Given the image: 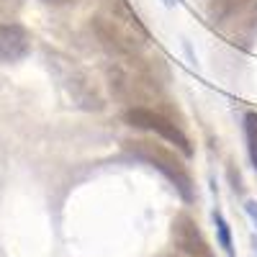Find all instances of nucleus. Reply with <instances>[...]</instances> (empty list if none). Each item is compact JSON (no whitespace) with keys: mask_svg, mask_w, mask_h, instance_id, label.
Masks as SVG:
<instances>
[{"mask_svg":"<svg viewBox=\"0 0 257 257\" xmlns=\"http://www.w3.org/2000/svg\"><path fill=\"white\" fill-rule=\"evenodd\" d=\"M173 242L185 257H216L206 234L190 213H178L173 219Z\"/></svg>","mask_w":257,"mask_h":257,"instance_id":"423d86ee","label":"nucleus"},{"mask_svg":"<svg viewBox=\"0 0 257 257\" xmlns=\"http://www.w3.org/2000/svg\"><path fill=\"white\" fill-rule=\"evenodd\" d=\"M175 3H180V0H175Z\"/></svg>","mask_w":257,"mask_h":257,"instance_id":"f8f14e48","label":"nucleus"},{"mask_svg":"<svg viewBox=\"0 0 257 257\" xmlns=\"http://www.w3.org/2000/svg\"><path fill=\"white\" fill-rule=\"evenodd\" d=\"M247 213H249V219H252V224H254V229H257V201H247Z\"/></svg>","mask_w":257,"mask_h":257,"instance_id":"9d476101","label":"nucleus"},{"mask_svg":"<svg viewBox=\"0 0 257 257\" xmlns=\"http://www.w3.org/2000/svg\"><path fill=\"white\" fill-rule=\"evenodd\" d=\"M244 142H247V155L252 167L257 170V111L244 113Z\"/></svg>","mask_w":257,"mask_h":257,"instance_id":"6e6552de","label":"nucleus"},{"mask_svg":"<svg viewBox=\"0 0 257 257\" xmlns=\"http://www.w3.org/2000/svg\"><path fill=\"white\" fill-rule=\"evenodd\" d=\"M123 121L139 128V132H149V134H157L160 139H165L167 144H175V149L183 157H193V144L188 139V134L183 128L170 118L167 113H162L160 108H147V105H134V108H126Z\"/></svg>","mask_w":257,"mask_h":257,"instance_id":"20e7f679","label":"nucleus"},{"mask_svg":"<svg viewBox=\"0 0 257 257\" xmlns=\"http://www.w3.org/2000/svg\"><path fill=\"white\" fill-rule=\"evenodd\" d=\"M47 3H57V6H64V3H72V0H47Z\"/></svg>","mask_w":257,"mask_h":257,"instance_id":"9b49d317","label":"nucleus"},{"mask_svg":"<svg viewBox=\"0 0 257 257\" xmlns=\"http://www.w3.org/2000/svg\"><path fill=\"white\" fill-rule=\"evenodd\" d=\"M123 152L132 155L134 160L155 167L157 173H162L170 183L175 185V190L180 193V198L185 203L196 201V185H193V175L185 165V160L170 149L165 144H160L157 139H147V137H132V139H123Z\"/></svg>","mask_w":257,"mask_h":257,"instance_id":"f257e3e1","label":"nucleus"},{"mask_svg":"<svg viewBox=\"0 0 257 257\" xmlns=\"http://www.w3.org/2000/svg\"><path fill=\"white\" fill-rule=\"evenodd\" d=\"M213 224H216V234H219V244L221 249L226 252V257H234V244H231V231H229V224L224 219L221 211H213Z\"/></svg>","mask_w":257,"mask_h":257,"instance_id":"1a4fd4ad","label":"nucleus"},{"mask_svg":"<svg viewBox=\"0 0 257 257\" xmlns=\"http://www.w3.org/2000/svg\"><path fill=\"white\" fill-rule=\"evenodd\" d=\"M111 90L128 108H134V105L157 108V100H160L157 80L142 67L137 54L134 57H118V62L111 67Z\"/></svg>","mask_w":257,"mask_h":257,"instance_id":"f03ea898","label":"nucleus"},{"mask_svg":"<svg viewBox=\"0 0 257 257\" xmlns=\"http://www.w3.org/2000/svg\"><path fill=\"white\" fill-rule=\"evenodd\" d=\"M93 31L100 39V44L116 57H134L147 41V31L137 21V16H95Z\"/></svg>","mask_w":257,"mask_h":257,"instance_id":"7ed1b4c3","label":"nucleus"},{"mask_svg":"<svg viewBox=\"0 0 257 257\" xmlns=\"http://www.w3.org/2000/svg\"><path fill=\"white\" fill-rule=\"evenodd\" d=\"M31 54V34L21 24H0V62L13 64Z\"/></svg>","mask_w":257,"mask_h":257,"instance_id":"0eeeda50","label":"nucleus"},{"mask_svg":"<svg viewBox=\"0 0 257 257\" xmlns=\"http://www.w3.org/2000/svg\"><path fill=\"white\" fill-rule=\"evenodd\" d=\"M208 21L229 39H239L257 26V0H208Z\"/></svg>","mask_w":257,"mask_h":257,"instance_id":"39448f33","label":"nucleus"}]
</instances>
